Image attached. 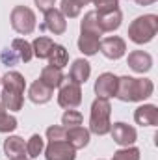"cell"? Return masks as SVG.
I'll return each instance as SVG.
<instances>
[{"mask_svg": "<svg viewBox=\"0 0 158 160\" xmlns=\"http://www.w3.org/2000/svg\"><path fill=\"white\" fill-rule=\"evenodd\" d=\"M155 91V84L149 78H134V77H119L116 97L123 102H141L149 99Z\"/></svg>", "mask_w": 158, "mask_h": 160, "instance_id": "1", "label": "cell"}, {"mask_svg": "<svg viewBox=\"0 0 158 160\" xmlns=\"http://www.w3.org/2000/svg\"><path fill=\"white\" fill-rule=\"evenodd\" d=\"M158 32V17L149 13L134 19L128 26V39L136 45H145L155 39Z\"/></svg>", "mask_w": 158, "mask_h": 160, "instance_id": "2", "label": "cell"}, {"mask_svg": "<svg viewBox=\"0 0 158 160\" xmlns=\"http://www.w3.org/2000/svg\"><path fill=\"white\" fill-rule=\"evenodd\" d=\"M110 114H112V104H110V101L97 97V99L93 101V104H91L89 132H93V134H97V136L110 134V128H112Z\"/></svg>", "mask_w": 158, "mask_h": 160, "instance_id": "3", "label": "cell"}, {"mask_svg": "<svg viewBox=\"0 0 158 160\" xmlns=\"http://www.w3.org/2000/svg\"><path fill=\"white\" fill-rule=\"evenodd\" d=\"M9 21H11V28L17 34L28 36L36 30V13H34V9H30L26 6H15L11 9Z\"/></svg>", "mask_w": 158, "mask_h": 160, "instance_id": "4", "label": "cell"}, {"mask_svg": "<svg viewBox=\"0 0 158 160\" xmlns=\"http://www.w3.org/2000/svg\"><path fill=\"white\" fill-rule=\"evenodd\" d=\"M80 102H82V88L78 84L71 82L69 78L63 80V84L60 86V93H58V104L62 108L71 110V108L80 106Z\"/></svg>", "mask_w": 158, "mask_h": 160, "instance_id": "5", "label": "cell"}, {"mask_svg": "<svg viewBox=\"0 0 158 160\" xmlns=\"http://www.w3.org/2000/svg\"><path fill=\"white\" fill-rule=\"evenodd\" d=\"M45 158L47 160H75L77 158V149L67 142H48L45 147Z\"/></svg>", "mask_w": 158, "mask_h": 160, "instance_id": "6", "label": "cell"}, {"mask_svg": "<svg viewBox=\"0 0 158 160\" xmlns=\"http://www.w3.org/2000/svg\"><path fill=\"white\" fill-rule=\"evenodd\" d=\"M110 134H112V140H114L117 145H121V147H130V145H134V142L138 140L136 128H134L132 125L123 123V121L112 125Z\"/></svg>", "mask_w": 158, "mask_h": 160, "instance_id": "7", "label": "cell"}, {"mask_svg": "<svg viewBox=\"0 0 158 160\" xmlns=\"http://www.w3.org/2000/svg\"><path fill=\"white\" fill-rule=\"evenodd\" d=\"M41 30H48L54 36H62L67 30V21H65V17L62 15L60 9L52 8V9L45 11V21L41 24Z\"/></svg>", "mask_w": 158, "mask_h": 160, "instance_id": "8", "label": "cell"}, {"mask_svg": "<svg viewBox=\"0 0 158 160\" xmlns=\"http://www.w3.org/2000/svg\"><path fill=\"white\" fill-rule=\"evenodd\" d=\"M99 50H101L108 60H119V58H123L125 52H126V43H125L123 38H119V36H110V38H106V39L101 41Z\"/></svg>", "mask_w": 158, "mask_h": 160, "instance_id": "9", "label": "cell"}, {"mask_svg": "<svg viewBox=\"0 0 158 160\" xmlns=\"http://www.w3.org/2000/svg\"><path fill=\"white\" fill-rule=\"evenodd\" d=\"M117 80H119V77H116L114 73H102V75H99V78L95 80V93H97V97H101V99L116 97Z\"/></svg>", "mask_w": 158, "mask_h": 160, "instance_id": "10", "label": "cell"}, {"mask_svg": "<svg viewBox=\"0 0 158 160\" xmlns=\"http://www.w3.org/2000/svg\"><path fill=\"white\" fill-rule=\"evenodd\" d=\"M0 84H2V91L6 93H13V95H22L24 89H26V80L24 77L19 73V71H7L2 78H0Z\"/></svg>", "mask_w": 158, "mask_h": 160, "instance_id": "11", "label": "cell"}, {"mask_svg": "<svg viewBox=\"0 0 158 160\" xmlns=\"http://www.w3.org/2000/svg\"><path fill=\"white\" fill-rule=\"evenodd\" d=\"M126 63H128V67H130L134 73L143 75V73L151 71V67H153V58H151V54L145 52V50H132V52L128 54Z\"/></svg>", "mask_w": 158, "mask_h": 160, "instance_id": "12", "label": "cell"}, {"mask_svg": "<svg viewBox=\"0 0 158 160\" xmlns=\"http://www.w3.org/2000/svg\"><path fill=\"white\" fill-rule=\"evenodd\" d=\"M134 121L141 127H155L158 125V108L155 104H141L134 112Z\"/></svg>", "mask_w": 158, "mask_h": 160, "instance_id": "13", "label": "cell"}, {"mask_svg": "<svg viewBox=\"0 0 158 160\" xmlns=\"http://www.w3.org/2000/svg\"><path fill=\"white\" fill-rule=\"evenodd\" d=\"M121 21H123V13L121 9H114V11H106V13H97V22H99V28L101 32H114L121 26Z\"/></svg>", "mask_w": 158, "mask_h": 160, "instance_id": "14", "label": "cell"}, {"mask_svg": "<svg viewBox=\"0 0 158 160\" xmlns=\"http://www.w3.org/2000/svg\"><path fill=\"white\" fill-rule=\"evenodd\" d=\"M89 75H91V65H89V62H87V60L78 58V60H75V62H73L71 71H69V80H71V82H75V84L82 86V84H86V82H87Z\"/></svg>", "mask_w": 158, "mask_h": 160, "instance_id": "15", "label": "cell"}, {"mask_svg": "<svg viewBox=\"0 0 158 160\" xmlns=\"http://www.w3.org/2000/svg\"><path fill=\"white\" fill-rule=\"evenodd\" d=\"M89 134H91V132L80 125V127L67 128L65 140H67L75 149H84V147H87V143H89Z\"/></svg>", "mask_w": 158, "mask_h": 160, "instance_id": "16", "label": "cell"}, {"mask_svg": "<svg viewBox=\"0 0 158 160\" xmlns=\"http://www.w3.org/2000/svg\"><path fill=\"white\" fill-rule=\"evenodd\" d=\"M52 91H54V89L47 88L41 80H36V82L30 86V89H28V99H30L34 104H45V102H48V101L52 99Z\"/></svg>", "mask_w": 158, "mask_h": 160, "instance_id": "17", "label": "cell"}, {"mask_svg": "<svg viewBox=\"0 0 158 160\" xmlns=\"http://www.w3.org/2000/svg\"><path fill=\"white\" fill-rule=\"evenodd\" d=\"M39 80L45 84V86H47V88H50V89H56V88H60V86L63 84L65 75L62 73V69H58V67H52V65H47V67H43V71H41Z\"/></svg>", "mask_w": 158, "mask_h": 160, "instance_id": "18", "label": "cell"}, {"mask_svg": "<svg viewBox=\"0 0 158 160\" xmlns=\"http://www.w3.org/2000/svg\"><path fill=\"white\" fill-rule=\"evenodd\" d=\"M4 153L7 158H17V157H24L26 153V143L21 136H9L7 140H4Z\"/></svg>", "mask_w": 158, "mask_h": 160, "instance_id": "19", "label": "cell"}, {"mask_svg": "<svg viewBox=\"0 0 158 160\" xmlns=\"http://www.w3.org/2000/svg\"><path fill=\"white\" fill-rule=\"evenodd\" d=\"M80 34H87V36H95V38L102 36L99 22H97V11H87L84 15V19L80 21Z\"/></svg>", "mask_w": 158, "mask_h": 160, "instance_id": "20", "label": "cell"}, {"mask_svg": "<svg viewBox=\"0 0 158 160\" xmlns=\"http://www.w3.org/2000/svg\"><path fill=\"white\" fill-rule=\"evenodd\" d=\"M54 45H56V43L50 39V38L39 36V38H36L34 43H32V52H34V56L39 58V60H48V56H50Z\"/></svg>", "mask_w": 158, "mask_h": 160, "instance_id": "21", "label": "cell"}, {"mask_svg": "<svg viewBox=\"0 0 158 160\" xmlns=\"http://www.w3.org/2000/svg\"><path fill=\"white\" fill-rule=\"evenodd\" d=\"M99 45H101V38L87 36V34H80L78 48L84 56H95L99 52Z\"/></svg>", "mask_w": 158, "mask_h": 160, "instance_id": "22", "label": "cell"}, {"mask_svg": "<svg viewBox=\"0 0 158 160\" xmlns=\"http://www.w3.org/2000/svg\"><path fill=\"white\" fill-rule=\"evenodd\" d=\"M67 63H69V50L63 45H54L52 47V52L48 56V65L58 67V69H63Z\"/></svg>", "mask_w": 158, "mask_h": 160, "instance_id": "23", "label": "cell"}, {"mask_svg": "<svg viewBox=\"0 0 158 160\" xmlns=\"http://www.w3.org/2000/svg\"><path fill=\"white\" fill-rule=\"evenodd\" d=\"M11 48L15 50V54L19 56V60H21V62H24V63H28V62L34 58L32 45H30L26 39H21V38L13 39V41H11Z\"/></svg>", "mask_w": 158, "mask_h": 160, "instance_id": "24", "label": "cell"}, {"mask_svg": "<svg viewBox=\"0 0 158 160\" xmlns=\"http://www.w3.org/2000/svg\"><path fill=\"white\" fill-rule=\"evenodd\" d=\"M2 106L9 112H19L24 104V97L22 95H13V93H6L2 91V99H0Z\"/></svg>", "mask_w": 158, "mask_h": 160, "instance_id": "25", "label": "cell"}, {"mask_svg": "<svg viewBox=\"0 0 158 160\" xmlns=\"http://www.w3.org/2000/svg\"><path fill=\"white\" fill-rule=\"evenodd\" d=\"M45 151V140L39 134H32V138L26 142V155L30 158H39V155H43Z\"/></svg>", "mask_w": 158, "mask_h": 160, "instance_id": "26", "label": "cell"}, {"mask_svg": "<svg viewBox=\"0 0 158 160\" xmlns=\"http://www.w3.org/2000/svg\"><path fill=\"white\" fill-rule=\"evenodd\" d=\"M60 11H62V15H63L65 19H75V17H78L80 15L82 8H80L75 0H62V4H60Z\"/></svg>", "mask_w": 158, "mask_h": 160, "instance_id": "27", "label": "cell"}, {"mask_svg": "<svg viewBox=\"0 0 158 160\" xmlns=\"http://www.w3.org/2000/svg\"><path fill=\"white\" fill-rule=\"evenodd\" d=\"M62 125L65 128H73V127H80L82 125V114L78 110H65V114L62 116Z\"/></svg>", "mask_w": 158, "mask_h": 160, "instance_id": "28", "label": "cell"}, {"mask_svg": "<svg viewBox=\"0 0 158 160\" xmlns=\"http://www.w3.org/2000/svg\"><path fill=\"white\" fill-rule=\"evenodd\" d=\"M19 125H17V118L15 116H11L9 112H0V132H4V134H7V132H13L15 128H17Z\"/></svg>", "mask_w": 158, "mask_h": 160, "instance_id": "29", "label": "cell"}, {"mask_svg": "<svg viewBox=\"0 0 158 160\" xmlns=\"http://www.w3.org/2000/svg\"><path fill=\"white\" fill-rule=\"evenodd\" d=\"M112 160H140V149L138 147H123L114 153Z\"/></svg>", "mask_w": 158, "mask_h": 160, "instance_id": "30", "label": "cell"}, {"mask_svg": "<svg viewBox=\"0 0 158 160\" xmlns=\"http://www.w3.org/2000/svg\"><path fill=\"white\" fill-rule=\"evenodd\" d=\"M65 134H67V128L60 127V125H52L47 128V140L48 142H62V140H65Z\"/></svg>", "mask_w": 158, "mask_h": 160, "instance_id": "31", "label": "cell"}, {"mask_svg": "<svg viewBox=\"0 0 158 160\" xmlns=\"http://www.w3.org/2000/svg\"><path fill=\"white\" fill-rule=\"evenodd\" d=\"M89 2H93V6L97 8V13H106V11L119 9V0H89Z\"/></svg>", "mask_w": 158, "mask_h": 160, "instance_id": "32", "label": "cell"}, {"mask_svg": "<svg viewBox=\"0 0 158 160\" xmlns=\"http://www.w3.org/2000/svg\"><path fill=\"white\" fill-rule=\"evenodd\" d=\"M0 60H2V63H4V65H15L17 62H21V60H19V56L15 54V50H13L11 47H6V48L2 50Z\"/></svg>", "mask_w": 158, "mask_h": 160, "instance_id": "33", "label": "cell"}, {"mask_svg": "<svg viewBox=\"0 0 158 160\" xmlns=\"http://www.w3.org/2000/svg\"><path fill=\"white\" fill-rule=\"evenodd\" d=\"M34 2H36L37 9L45 13V11H48V9H52V8H54V2H56V0H34Z\"/></svg>", "mask_w": 158, "mask_h": 160, "instance_id": "34", "label": "cell"}, {"mask_svg": "<svg viewBox=\"0 0 158 160\" xmlns=\"http://www.w3.org/2000/svg\"><path fill=\"white\" fill-rule=\"evenodd\" d=\"M156 0H136V4L138 6H151V4H155Z\"/></svg>", "mask_w": 158, "mask_h": 160, "instance_id": "35", "label": "cell"}, {"mask_svg": "<svg viewBox=\"0 0 158 160\" xmlns=\"http://www.w3.org/2000/svg\"><path fill=\"white\" fill-rule=\"evenodd\" d=\"M75 2L78 4L80 8H84V6H87V4H89V0H75Z\"/></svg>", "mask_w": 158, "mask_h": 160, "instance_id": "36", "label": "cell"}, {"mask_svg": "<svg viewBox=\"0 0 158 160\" xmlns=\"http://www.w3.org/2000/svg\"><path fill=\"white\" fill-rule=\"evenodd\" d=\"M9 160H30V158H28V157L24 155V157H17V158H9Z\"/></svg>", "mask_w": 158, "mask_h": 160, "instance_id": "37", "label": "cell"}, {"mask_svg": "<svg viewBox=\"0 0 158 160\" xmlns=\"http://www.w3.org/2000/svg\"><path fill=\"white\" fill-rule=\"evenodd\" d=\"M4 110H6V108H4V106H2V102H0V112H4Z\"/></svg>", "mask_w": 158, "mask_h": 160, "instance_id": "38", "label": "cell"}]
</instances>
